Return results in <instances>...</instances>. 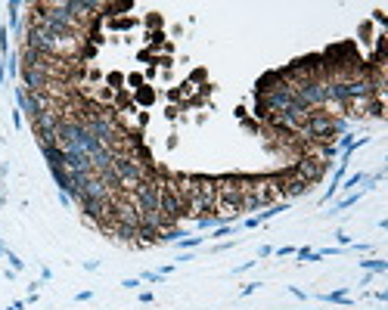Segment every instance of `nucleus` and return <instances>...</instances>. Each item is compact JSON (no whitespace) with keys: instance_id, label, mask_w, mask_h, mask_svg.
Instances as JSON below:
<instances>
[{"instance_id":"f257e3e1","label":"nucleus","mask_w":388,"mask_h":310,"mask_svg":"<svg viewBox=\"0 0 388 310\" xmlns=\"http://www.w3.org/2000/svg\"><path fill=\"white\" fill-rule=\"evenodd\" d=\"M159 199H162L159 177H146L137 186H131V192H128V202L140 211V217H155L159 214Z\"/></svg>"},{"instance_id":"f03ea898","label":"nucleus","mask_w":388,"mask_h":310,"mask_svg":"<svg viewBox=\"0 0 388 310\" xmlns=\"http://www.w3.org/2000/svg\"><path fill=\"white\" fill-rule=\"evenodd\" d=\"M112 171L118 174V180H122V186H125V189L137 186V183H140V180H146V177H159V171H152V168H146L143 162H137L131 152H118V155H115Z\"/></svg>"},{"instance_id":"7ed1b4c3","label":"nucleus","mask_w":388,"mask_h":310,"mask_svg":"<svg viewBox=\"0 0 388 310\" xmlns=\"http://www.w3.org/2000/svg\"><path fill=\"white\" fill-rule=\"evenodd\" d=\"M329 168H332V162H323V159H317L314 152H304L301 159L292 165V171H295L298 177H304L310 186H317V183L326 177V171H329Z\"/></svg>"},{"instance_id":"20e7f679","label":"nucleus","mask_w":388,"mask_h":310,"mask_svg":"<svg viewBox=\"0 0 388 310\" xmlns=\"http://www.w3.org/2000/svg\"><path fill=\"white\" fill-rule=\"evenodd\" d=\"M22 10L25 4H19V0H10L7 4V28L16 34V37H25V25H22Z\"/></svg>"},{"instance_id":"39448f33","label":"nucleus","mask_w":388,"mask_h":310,"mask_svg":"<svg viewBox=\"0 0 388 310\" xmlns=\"http://www.w3.org/2000/svg\"><path fill=\"white\" fill-rule=\"evenodd\" d=\"M131 96H134V106H137V109H149V106H155V99H159V90H155L152 84H143V87L134 90Z\"/></svg>"},{"instance_id":"423d86ee","label":"nucleus","mask_w":388,"mask_h":310,"mask_svg":"<svg viewBox=\"0 0 388 310\" xmlns=\"http://www.w3.org/2000/svg\"><path fill=\"white\" fill-rule=\"evenodd\" d=\"M357 264H360V270H367V273H376V276L388 273V261H382V257H363V261H357Z\"/></svg>"},{"instance_id":"0eeeda50","label":"nucleus","mask_w":388,"mask_h":310,"mask_svg":"<svg viewBox=\"0 0 388 310\" xmlns=\"http://www.w3.org/2000/svg\"><path fill=\"white\" fill-rule=\"evenodd\" d=\"M140 25L137 16H118V19H109V31H134Z\"/></svg>"},{"instance_id":"6e6552de","label":"nucleus","mask_w":388,"mask_h":310,"mask_svg":"<svg viewBox=\"0 0 388 310\" xmlns=\"http://www.w3.org/2000/svg\"><path fill=\"white\" fill-rule=\"evenodd\" d=\"M103 84H106L112 93H118V90H128V87H125V71H109V74L103 77Z\"/></svg>"},{"instance_id":"1a4fd4ad","label":"nucleus","mask_w":388,"mask_h":310,"mask_svg":"<svg viewBox=\"0 0 388 310\" xmlns=\"http://www.w3.org/2000/svg\"><path fill=\"white\" fill-rule=\"evenodd\" d=\"M320 301H326V304H351V292H348V289H335V292L320 295Z\"/></svg>"},{"instance_id":"9d476101","label":"nucleus","mask_w":388,"mask_h":310,"mask_svg":"<svg viewBox=\"0 0 388 310\" xmlns=\"http://www.w3.org/2000/svg\"><path fill=\"white\" fill-rule=\"evenodd\" d=\"M360 199H363V189H357V192H351V196H345V199H342V202H338V205H335L332 211H326V214H338V211H345V208H351V205H357Z\"/></svg>"},{"instance_id":"9b49d317","label":"nucleus","mask_w":388,"mask_h":310,"mask_svg":"<svg viewBox=\"0 0 388 310\" xmlns=\"http://www.w3.org/2000/svg\"><path fill=\"white\" fill-rule=\"evenodd\" d=\"M165 37H168L165 31H146V44H149V50H152V53H159V50L165 47Z\"/></svg>"},{"instance_id":"f8f14e48","label":"nucleus","mask_w":388,"mask_h":310,"mask_svg":"<svg viewBox=\"0 0 388 310\" xmlns=\"http://www.w3.org/2000/svg\"><path fill=\"white\" fill-rule=\"evenodd\" d=\"M146 81H143V71H125V87L134 93V90H140Z\"/></svg>"},{"instance_id":"ddd939ff","label":"nucleus","mask_w":388,"mask_h":310,"mask_svg":"<svg viewBox=\"0 0 388 310\" xmlns=\"http://www.w3.org/2000/svg\"><path fill=\"white\" fill-rule=\"evenodd\" d=\"M205 239H208V236H183V239H177L174 245H177V248H183V251H192V248H199Z\"/></svg>"},{"instance_id":"4468645a","label":"nucleus","mask_w":388,"mask_h":310,"mask_svg":"<svg viewBox=\"0 0 388 310\" xmlns=\"http://www.w3.org/2000/svg\"><path fill=\"white\" fill-rule=\"evenodd\" d=\"M143 25H146L149 31H162V28H165V19H162V13H146V16H143Z\"/></svg>"},{"instance_id":"2eb2a0df","label":"nucleus","mask_w":388,"mask_h":310,"mask_svg":"<svg viewBox=\"0 0 388 310\" xmlns=\"http://www.w3.org/2000/svg\"><path fill=\"white\" fill-rule=\"evenodd\" d=\"M13 50H10V28L0 25V59H7Z\"/></svg>"},{"instance_id":"dca6fc26","label":"nucleus","mask_w":388,"mask_h":310,"mask_svg":"<svg viewBox=\"0 0 388 310\" xmlns=\"http://www.w3.org/2000/svg\"><path fill=\"white\" fill-rule=\"evenodd\" d=\"M357 34H360V44H363V47H370V44H373V22H360Z\"/></svg>"},{"instance_id":"f3484780","label":"nucleus","mask_w":388,"mask_h":310,"mask_svg":"<svg viewBox=\"0 0 388 310\" xmlns=\"http://www.w3.org/2000/svg\"><path fill=\"white\" fill-rule=\"evenodd\" d=\"M186 81H189L192 87H199V84H205V81H208V71H205V68H192Z\"/></svg>"},{"instance_id":"a211bd4d","label":"nucleus","mask_w":388,"mask_h":310,"mask_svg":"<svg viewBox=\"0 0 388 310\" xmlns=\"http://www.w3.org/2000/svg\"><path fill=\"white\" fill-rule=\"evenodd\" d=\"M363 177H367V174H351V177H345L338 189H345V192H351V189H354L357 183H363Z\"/></svg>"},{"instance_id":"6ab92c4d","label":"nucleus","mask_w":388,"mask_h":310,"mask_svg":"<svg viewBox=\"0 0 388 310\" xmlns=\"http://www.w3.org/2000/svg\"><path fill=\"white\" fill-rule=\"evenodd\" d=\"M7 261H10V270H13V273H22V270H25V261H22L16 251H7Z\"/></svg>"},{"instance_id":"aec40b11","label":"nucleus","mask_w":388,"mask_h":310,"mask_svg":"<svg viewBox=\"0 0 388 310\" xmlns=\"http://www.w3.org/2000/svg\"><path fill=\"white\" fill-rule=\"evenodd\" d=\"M84 77H87V81H90L93 87H100V84H103V77H106V74H103L100 68H87V71H84Z\"/></svg>"},{"instance_id":"412c9836","label":"nucleus","mask_w":388,"mask_h":310,"mask_svg":"<svg viewBox=\"0 0 388 310\" xmlns=\"http://www.w3.org/2000/svg\"><path fill=\"white\" fill-rule=\"evenodd\" d=\"M165 276L159 273V270H146V273H140V282H162Z\"/></svg>"},{"instance_id":"4be33fe9","label":"nucleus","mask_w":388,"mask_h":310,"mask_svg":"<svg viewBox=\"0 0 388 310\" xmlns=\"http://www.w3.org/2000/svg\"><path fill=\"white\" fill-rule=\"evenodd\" d=\"M370 22H376V25H379L382 31L388 28V19H385V13H382V10H373V16H370Z\"/></svg>"},{"instance_id":"5701e85b","label":"nucleus","mask_w":388,"mask_h":310,"mask_svg":"<svg viewBox=\"0 0 388 310\" xmlns=\"http://www.w3.org/2000/svg\"><path fill=\"white\" fill-rule=\"evenodd\" d=\"M56 199H59V205H62V208H68V211L75 208V199L68 196V192H56Z\"/></svg>"},{"instance_id":"b1692460","label":"nucleus","mask_w":388,"mask_h":310,"mask_svg":"<svg viewBox=\"0 0 388 310\" xmlns=\"http://www.w3.org/2000/svg\"><path fill=\"white\" fill-rule=\"evenodd\" d=\"M274 257H295V248H292V245H283V248H274Z\"/></svg>"},{"instance_id":"393cba45","label":"nucleus","mask_w":388,"mask_h":310,"mask_svg":"<svg viewBox=\"0 0 388 310\" xmlns=\"http://www.w3.org/2000/svg\"><path fill=\"white\" fill-rule=\"evenodd\" d=\"M122 289H128V292L140 289V276H128V279H122Z\"/></svg>"},{"instance_id":"a878e982","label":"nucleus","mask_w":388,"mask_h":310,"mask_svg":"<svg viewBox=\"0 0 388 310\" xmlns=\"http://www.w3.org/2000/svg\"><path fill=\"white\" fill-rule=\"evenodd\" d=\"M165 118L168 121H177L180 118V106H165Z\"/></svg>"},{"instance_id":"bb28decb","label":"nucleus","mask_w":388,"mask_h":310,"mask_svg":"<svg viewBox=\"0 0 388 310\" xmlns=\"http://www.w3.org/2000/svg\"><path fill=\"white\" fill-rule=\"evenodd\" d=\"M255 264H258V257H255V261H246V264H239V267H233V276H239V273H246V270H252Z\"/></svg>"},{"instance_id":"cd10ccee","label":"nucleus","mask_w":388,"mask_h":310,"mask_svg":"<svg viewBox=\"0 0 388 310\" xmlns=\"http://www.w3.org/2000/svg\"><path fill=\"white\" fill-rule=\"evenodd\" d=\"M335 242H338V248H348V245H351L354 239L348 236V232H335Z\"/></svg>"},{"instance_id":"c85d7f7f","label":"nucleus","mask_w":388,"mask_h":310,"mask_svg":"<svg viewBox=\"0 0 388 310\" xmlns=\"http://www.w3.org/2000/svg\"><path fill=\"white\" fill-rule=\"evenodd\" d=\"M243 127H246V131H252V134H258V131H261L264 124H258L255 118H246V121H243Z\"/></svg>"},{"instance_id":"c756f323","label":"nucleus","mask_w":388,"mask_h":310,"mask_svg":"<svg viewBox=\"0 0 388 310\" xmlns=\"http://www.w3.org/2000/svg\"><path fill=\"white\" fill-rule=\"evenodd\" d=\"M258 289H261V282H249V286H243V292H239V295H243V298H249V295H255Z\"/></svg>"},{"instance_id":"7c9ffc66","label":"nucleus","mask_w":388,"mask_h":310,"mask_svg":"<svg viewBox=\"0 0 388 310\" xmlns=\"http://www.w3.org/2000/svg\"><path fill=\"white\" fill-rule=\"evenodd\" d=\"M152 56H155V53H152L149 47H143V50L137 53V59H140V62H152Z\"/></svg>"},{"instance_id":"2f4dec72","label":"nucleus","mask_w":388,"mask_h":310,"mask_svg":"<svg viewBox=\"0 0 388 310\" xmlns=\"http://www.w3.org/2000/svg\"><path fill=\"white\" fill-rule=\"evenodd\" d=\"M155 74H159V68H155V65H146V71H143V81L149 84V81H152V77H155Z\"/></svg>"},{"instance_id":"473e14b6","label":"nucleus","mask_w":388,"mask_h":310,"mask_svg":"<svg viewBox=\"0 0 388 310\" xmlns=\"http://www.w3.org/2000/svg\"><path fill=\"white\" fill-rule=\"evenodd\" d=\"M264 257H274V248H270V245H261L258 248V261H264Z\"/></svg>"},{"instance_id":"72a5a7b5","label":"nucleus","mask_w":388,"mask_h":310,"mask_svg":"<svg viewBox=\"0 0 388 310\" xmlns=\"http://www.w3.org/2000/svg\"><path fill=\"white\" fill-rule=\"evenodd\" d=\"M233 115H236L239 121H246V118H249V109H246V106H236V109H233Z\"/></svg>"},{"instance_id":"f704fd0d","label":"nucleus","mask_w":388,"mask_h":310,"mask_svg":"<svg viewBox=\"0 0 388 310\" xmlns=\"http://www.w3.org/2000/svg\"><path fill=\"white\" fill-rule=\"evenodd\" d=\"M289 295L298 298V301H307V292H301V289H295V286H289Z\"/></svg>"},{"instance_id":"c9c22d12","label":"nucleus","mask_w":388,"mask_h":310,"mask_svg":"<svg viewBox=\"0 0 388 310\" xmlns=\"http://www.w3.org/2000/svg\"><path fill=\"white\" fill-rule=\"evenodd\" d=\"M90 298H93V292H90V289H84V292H78V295H75V301H78V304H81V301H90Z\"/></svg>"},{"instance_id":"e433bc0d","label":"nucleus","mask_w":388,"mask_h":310,"mask_svg":"<svg viewBox=\"0 0 388 310\" xmlns=\"http://www.w3.org/2000/svg\"><path fill=\"white\" fill-rule=\"evenodd\" d=\"M137 124H140V131L149 124V115H146V112H137Z\"/></svg>"},{"instance_id":"4c0bfd02","label":"nucleus","mask_w":388,"mask_h":310,"mask_svg":"<svg viewBox=\"0 0 388 310\" xmlns=\"http://www.w3.org/2000/svg\"><path fill=\"white\" fill-rule=\"evenodd\" d=\"M84 270H87V273H96V270H100V261H84Z\"/></svg>"},{"instance_id":"58836bf2","label":"nucleus","mask_w":388,"mask_h":310,"mask_svg":"<svg viewBox=\"0 0 388 310\" xmlns=\"http://www.w3.org/2000/svg\"><path fill=\"white\" fill-rule=\"evenodd\" d=\"M152 301H155L152 292H140V304H152Z\"/></svg>"},{"instance_id":"ea45409f","label":"nucleus","mask_w":388,"mask_h":310,"mask_svg":"<svg viewBox=\"0 0 388 310\" xmlns=\"http://www.w3.org/2000/svg\"><path fill=\"white\" fill-rule=\"evenodd\" d=\"M233 245H236V242H221V245H214V251H217V254H221V251H230V248H233Z\"/></svg>"},{"instance_id":"a19ab883","label":"nucleus","mask_w":388,"mask_h":310,"mask_svg":"<svg viewBox=\"0 0 388 310\" xmlns=\"http://www.w3.org/2000/svg\"><path fill=\"white\" fill-rule=\"evenodd\" d=\"M41 279H44V282L53 279V270H50V267H41Z\"/></svg>"},{"instance_id":"79ce46f5","label":"nucleus","mask_w":388,"mask_h":310,"mask_svg":"<svg viewBox=\"0 0 388 310\" xmlns=\"http://www.w3.org/2000/svg\"><path fill=\"white\" fill-rule=\"evenodd\" d=\"M13 127H22V112H19V109L13 112Z\"/></svg>"},{"instance_id":"37998d69","label":"nucleus","mask_w":388,"mask_h":310,"mask_svg":"<svg viewBox=\"0 0 388 310\" xmlns=\"http://www.w3.org/2000/svg\"><path fill=\"white\" fill-rule=\"evenodd\" d=\"M7 310H25V301H13V304H10Z\"/></svg>"},{"instance_id":"c03bdc74","label":"nucleus","mask_w":388,"mask_h":310,"mask_svg":"<svg viewBox=\"0 0 388 310\" xmlns=\"http://www.w3.org/2000/svg\"><path fill=\"white\" fill-rule=\"evenodd\" d=\"M7 251H10V248H7V242L0 239V257H7Z\"/></svg>"}]
</instances>
